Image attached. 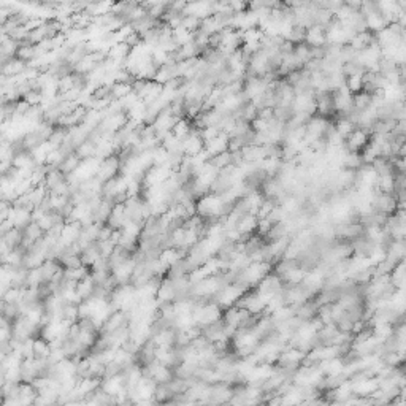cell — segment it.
Returning a JSON list of instances; mask_svg holds the SVG:
<instances>
[{
  "label": "cell",
  "mask_w": 406,
  "mask_h": 406,
  "mask_svg": "<svg viewBox=\"0 0 406 406\" xmlns=\"http://www.w3.org/2000/svg\"><path fill=\"white\" fill-rule=\"evenodd\" d=\"M248 291L245 288H241V286H238L235 282H229L227 286H224V288L214 295L211 300L216 303L222 311L227 308H230V306H235L236 302L240 300V298L246 294Z\"/></svg>",
  "instance_id": "1"
},
{
  "label": "cell",
  "mask_w": 406,
  "mask_h": 406,
  "mask_svg": "<svg viewBox=\"0 0 406 406\" xmlns=\"http://www.w3.org/2000/svg\"><path fill=\"white\" fill-rule=\"evenodd\" d=\"M368 141H370V135L363 129L357 127L354 132L344 140V148L348 152H362L363 148L368 145Z\"/></svg>",
  "instance_id": "2"
},
{
  "label": "cell",
  "mask_w": 406,
  "mask_h": 406,
  "mask_svg": "<svg viewBox=\"0 0 406 406\" xmlns=\"http://www.w3.org/2000/svg\"><path fill=\"white\" fill-rule=\"evenodd\" d=\"M303 43L306 46H309V48H324L327 45L324 27L316 26V24H313L311 27H308L305 30V40H303Z\"/></svg>",
  "instance_id": "3"
},
{
  "label": "cell",
  "mask_w": 406,
  "mask_h": 406,
  "mask_svg": "<svg viewBox=\"0 0 406 406\" xmlns=\"http://www.w3.org/2000/svg\"><path fill=\"white\" fill-rule=\"evenodd\" d=\"M257 221H259L257 216H254V214H249V213L243 214V216H241L240 219H238L235 229H236L238 232H240V235L243 236V241H241V243H245L251 235H254V233H256Z\"/></svg>",
  "instance_id": "4"
},
{
  "label": "cell",
  "mask_w": 406,
  "mask_h": 406,
  "mask_svg": "<svg viewBox=\"0 0 406 406\" xmlns=\"http://www.w3.org/2000/svg\"><path fill=\"white\" fill-rule=\"evenodd\" d=\"M227 146H229V137L224 135V134H219V137L205 143V151L211 157H214V156H219V154L225 152Z\"/></svg>",
  "instance_id": "5"
},
{
  "label": "cell",
  "mask_w": 406,
  "mask_h": 406,
  "mask_svg": "<svg viewBox=\"0 0 406 406\" xmlns=\"http://www.w3.org/2000/svg\"><path fill=\"white\" fill-rule=\"evenodd\" d=\"M373 38H375V35H373L372 32L365 30V32L355 33V35H354V38H352L348 45H349V48H351L352 51L360 53V51L365 50V48H368V45L373 42Z\"/></svg>",
  "instance_id": "6"
},
{
  "label": "cell",
  "mask_w": 406,
  "mask_h": 406,
  "mask_svg": "<svg viewBox=\"0 0 406 406\" xmlns=\"http://www.w3.org/2000/svg\"><path fill=\"white\" fill-rule=\"evenodd\" d=\"M190 130H192V124L189 123V119H187V117H181V119H178L176 124L173 126L172 134H173L178 140H184V138L190 134Z\"/></svg>",
  "instance_id": "7"
},
{
  "label": "cell",
  "mask_w": 406,
  "mask_h": 406,
  "mask_svg": "<svg viewBox=\"0 0 406 406\" xmlns=\"http://www.w3.org/2000/svg\"><path fill=\"white\" fill-rule=\"evenodd\" d=\"M333 127H335V130L337 132L340 134V137L343 138V140H346L348 138L354 130L357 129L349 119H346V117H340L338 121H337V124H333Z\"/></svg>",
  "instance_id": "8"
},
{
  "label": "cell",
  "mask_w": 406,
  "mask_h": 406,
  "mask_svg": "<svg viewBox=\"0 0 406 406\" xmlns=\"http://www.w3.org/2000/svg\"><path fill=\"white\" fill-rule=\"evenodd\" d=\"M363 75H354V76H348L344 81V86L348 88V91L354 95V94H359L363 91V79H362Z\"/></svg>",
  "instance_id": "9"
},
{
  "label": "cell",
  "mask_w": 406,
  "mask_h": 406,
  "mask_svg": "<svg viewBox=\"0 0 406 406\" xmlns=\"http://www.w3.org/2000/svg\"><path fill=\"white\" fill-rule=\"evenodd\" d=\"M294 54H295V57L298 59V62H300L303 67H305L306 62L311 61V48L306 46L305 43L295 45V48H294Z\"/></svg>",
  "instance_id": "10"
},
{
  "label": "cell",
  "mask_w": 406,
  "mask_h": 406,
  "mask_svg": "<svg viewBox=\"0 0 406 406\" xmlns=\"http://www.w3.org/2000/svg\"><path fill=\"white\" fill-rule=\"evenodd\" d=\"M210 162H211L214 167H216L218 170H222V169H225V167L233 165V164H232V152L225 151V152L219 154V156H214V157H211V160H210Z\"/></svg>",
  "instance_id": "11"
},
{
  "label": "cell",
  "mask_w": 406,
  "mask_h": 406,
  "mask_svg": "<svg viewBox=\"0 0 406 406\" xmlns=\"http://www.w3.org/2000/svg\"><path fill=\"white\" fill-rule=\"evenodd\" d=\"M200 24L201 21L194 18V16H183V21H181V27H184L186 30L195 33L198 29H200Z\"/></svg>",
  "instance_id": "12"
}]
</instances>
